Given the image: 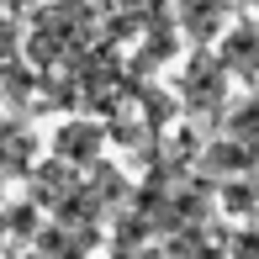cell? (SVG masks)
Returning <instances> with one entry per match:
<instances>
[{"label": "cell", "mask_w": 259, "mask_h": 259, "mask_svg": "<svg viewBox=\"0 0 259 259\" xmlns=\"http://www.w3.org/2000/svg\"><path fill=\"white\" fill-rule=\"evenodd\" d=\"M106 143H111L106 116H64L58 133H53V154L79 164V169H90L96 159H106Z\"/></svg>", "instance_id": "3"}, {"label": "cell", "mask_w": 259, "mask_h": 259, "mask_svg": "<svg viewBox=\"0 0 259 259\" xmlns=\"http://www.w3.org/2000/svg\"><path fill=\"white\" fill-rule=\"evenodd\" d=\"M6 228L16 233L21 243H32V238H37V228H42V206L32 201V196H21L16 206H6Z\"/></svg>", "instance_id": "9"}, {"label": "cell", "mask_w": 259, "mask_h": 259, "mask_svg": "<svg viewBox=\"0 0 259 259\" xmlns=\"http://www.w3.org/2000/svg\"><path fill=\"white\" fill-rule=\"evenodd\" d=\"M0 6H6V0H0Z\"/></svg>", "instance_id": "12"}, {"label": "cell", "mask_w": 259, "mask_h": 259, "mask_svg": "<svg viewBox=\"0 0 259 259\" xmlns=\"http://www.w3.org/2000/svg\"><path fill=\"white\" fill-rule=\"evenodd\" d=\"M217 53L243 85H259V16H233V27L217 37Z\"/></svg>", "instance_id": "5"}, {"label": "cell", "mask_w": 259, "mask_h": 259, "mask_svg": "<svg viewBox=\"0 0 259 259\" xmlns=\"http://www.w3.org/2000/svg\"><path fill=\"white\" fill-rule=\"evenodd\" d=\"M106 37V11L101 0H42L27 16V42L21 53L37 69H69L85 48Z\"/></svg>", "instance_id": "1"}, {"label": "cell", "mask_w": 259, "mask_h": 259, "mask_svg": "<svg viewBox=\"0 0 259 259\" xmlns=\"http://www.w3.org/2000/svg\"><path fill=\"white\" fill-rule=\"evenodd\" d=\"M21 42H27V32H21L16 11L0 6V58H16V53H21Z\"/></svg>", "instance_id": "10"}, {"label": "cell", "mask_w": 259, "mask_h": 259, "mask_svg": "<svg viewBox=\"0 0 259 259\" xmlns=\"http://www.w3.org/2000/svg\"><path fill=\"white\" fill-rule=\"evenodd\" d=\"M37 90H42V69L32 64H21V53L16 58H0V101L11 106V111H21L27 101H37Z\"/></svg>", "instance_id": "7"}, {"label": "cell", "mask_w": 259, "mask_h": 259, "mask_svg": "<svg viewBox=\"0 0 259 259\" xmlns=\"http://www.w3.org/2000/svg\"><path fill=\"white\" fill-rule=\"evenodd\" d=\"M233 69L222 64L217 48H191V58L180 64V74H175V96H180L185 116L201 127H217L222 111L233 106Z\"/></svg>", "instance_id": "2"}, {"label": "cell", "mask_w": 259, "mask_h": 259, "mask_svg": "<svg viewBox=\"0 0 259 259\" xmlns=\"http://www.w3.org/2000/svg\"><path fill=\"white\" fill-rule=\"evenodd\" d=\"M233 16H238V0H175V21H180L191 48H217Z\"/></svg>", "instance_id": "4"}, {"label": "cell", "mask_w": 259, "mask_h": 259, "mask_svg": "<svg viewBox=\"0 0 259 259\" xmlns=\"http://www.w3.org/2000/svg\"><path fill=\"white\" fill-rule=\"evenodd\" d=\"M154 6H164V0H101L106 16H111V11H154Z\"/></svg>", "instance_id": "11"}, {"label": "cell", "mask_w": 259, "mask_h": 259, "mask_svg": "<svg viewBox=\"0 0 259 259\" xmlns=\"http://www.w3.org/2000/svg\"><path fill=\"white\" fill-rule=\"evenodd\" d=\"M196 169L206 175V180H233V175H254L259 169V148L238 143V138L217 133L201 143V159H196Z\"/></svg>", "instance_id": "6"}, {"label": "cell", "mask_w": 259, "mask_h": 259, "mask_svg": "<svg viewBox=\"0 0 259 259\" xmlns=\"http://www.w3.org/2000/svg\"><path fill=\"white\" fill-rule=\"evenodd\" d=\"M217 133H228V138H238V143H249V148H259V85H254V96L233 101L228 111H222Z\"/></svg>", "instance_id": "8"}]
</instances>
